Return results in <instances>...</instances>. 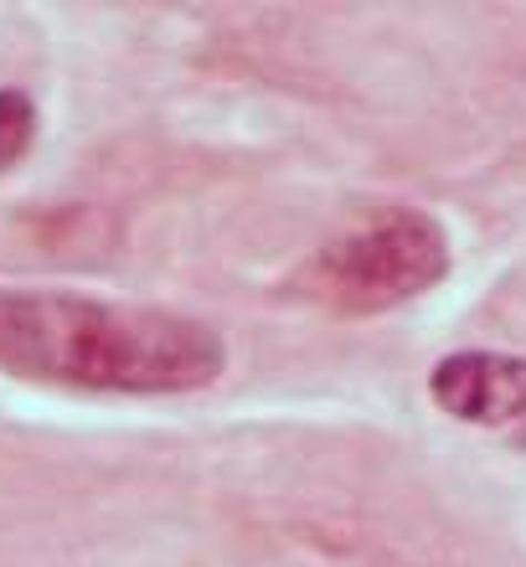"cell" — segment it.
Wrapping results in <instances>:
<instances>
[{"label": "cell", "instance_id": "cell-3", "mask_svg": "<svg viewBox=\"0 0 526 567\" xmlns=\"http://www.w3.org/2000/svg\"><path fill=\"white\" fill-rule=\"evenodd\" d=\"M429 398L470 429H491L526 444V357L454 351L429 372Z\"/></svg>", "mask_w": 526, "mask_h": 567}, {"label": "cell", "instance_id": "cell-4", "mask_svg": "<svg viewBox=\"0 0 526 567\" xmlns=\"http://www.w3.org/2000/svg\"><path fill=\"white\" fill-rule=\"evenodd\" d=\"M37 140V104L21 89H0V171H11Z\"/></svg>", "mask_w": 526, "mask_h": 567}, {"label": "cell", "instance_id": "cell-1", "mask_svg": "<svg viewBox=\"0 0 526 567\" xmlns=\"http://www.w3.org/2000/svg\"><path fill=\"white\" fill-rule=\"evenodd\" d=\"M223 336L192 315L58 289H0V367L83 392H196L223 372Z\"/></svg>", "mask_w": 526, "mask_h": 567}, {"label": "cell", "instance_id": "cell-2", "mask_svg": "<svg viewBox=\"0 0 526 567\" xmlns=\"http://www.w3.org/2000/svg\"><path fill=\"white\" fill-rule=\"evenodd\" d=\"M450 274V238L419 207H382L336 233L300 274V289L341 315H377L429 295Z\"/></svg>", "mask_w": 526, "mask_h": 567}]
</instances>
